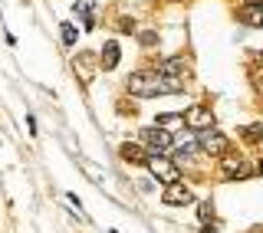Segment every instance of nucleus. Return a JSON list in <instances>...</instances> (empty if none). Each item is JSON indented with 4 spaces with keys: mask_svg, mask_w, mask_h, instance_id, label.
<instances>
[{
    "mask_svg": "<svg viewBox=\"0 0 263 233\" xmlns=\"http://www.w3.org/2000/svg\"><path fill=\"white\" fill-rule=\"evenodd\" d=\"M125 86H128V92H132V95H142V99H152V95H164V92H168V82L161 79V72H158V69L132 72Z\"/></svg>",
    "mask_w": 263,
    "mask_h": 233,
    "instance_id": "nucleus-1",
    "label": "nucleus"
},
{
    "mask_svg": "<svg viewBox=\"0 0 263 233\" xmlns=\"http://www.w3.org/2000/svg\"><path fill=\"white\" fill-rule=\"evenodd\" d=\"M158 72H161V79L168 82V92H181V89H184V82L191 79V66H187L184 60H178V56L161 60L158 63Z\"/></svg>",
    "mask_w": 263,
    "mask_h": 233,
    "instance_id": "nucleus-2",
    "label": "nucleus"
},
{
    "mask_svg": "<svg viewBox=\"0 0 263 233\" xmlns=\"http://www.w3.org/2000/svg\"><path fill=\"white\" fill-rule=\"evenodd\" d=\"M197 145H201V151H208L211 158H224L230 151V141L224 131H217V128H204V131H197Z\"/></svg>",
    "mask_w": 263,
    "mask_h": 233,
    "instance_id": "nucleus-3",
    "label": "nucleus"
},
{
    "mask_svg": "<svg viewBox=\"0 0 263 233\" xmlns=\"http://www.w3.org/2000/svg\"><path fill=\"white\" fill-rule=\"evenodd\" d=\"M148 171H152L161 184H178V181H181L178 164L168 161V158H161V154H148Z\"/></svg>",
    "mask_w": 263,
    "mask_h": 233,
    "instance_id": "nucleus-4",
    "label": "nucleus"
},
{
    "mask_svg": "<svg viewBox=\"0 0 263 233\" xmlns=\"http://www.w3.org/2000/svg\"><path fill=\"white\" fill-rule=\"evenodd\" d=\"M220 171H224V178H230V181H243V178L253 174L250 161H247L243 154H230V151L220 158Z\"/></svg>",
    "mask_w": 263,
    "mask_h": 233,
    "instance_id": "nucleus-5",
    "label": "nucleus"
},
{
    "mask_svg": "<svg viewBox=\"0 0 263 233\" xmlns=\"http://www.w3.org/2000/svg\"><path fill=\"white\" fill-rule=\"evenodd\" d=\"M142 141L148 148H152V154H161L168 151L171 145H175V138H171V131H164V125H152V128H142Z\"/></svg>",
    "mask_w": 263,
    "mask_h": 233,
    "instance_id": "nucleus-6",
    "label": "nucleus"
},
{
    "mask_svg": "<svg viewBox=\"0 0 263 233\" xmlns=\"http://www.w3.org/2000/svg\"><path fill=\"white\" fill-rule=\"evenodd\" d=\"M184 125L191 131H204V128H214V112L208 105H191V109L184 112Z\"/></svg>",
    "mask_w": 263,
    "mask_h": 233,
    "instance_id": "nucleus-7",
    "label": "nucleus"
},
{
    "mask_svg": "<svg viewBox=\"0 0 263 233\" xmlns=\"http://www.w3.org/2000/svg\"><path fill=\"white\" fill-rule=\"evenodd\" d=\"M237 20L243 27H263V0H247L240 10H237Z\"/></svg>",
    "mask_w": 263,
    "mask_h": 233,
    "instance_id": "nucleus-8",
    "label": "nucleus"
},
{
    "mask_svg": "<svg viewBox=\"0 0 263 233\" xmlns=\"http://www.w3.org/2000/svg\"><path fill=\"white\" fill-rule=\"evenodd\" d=\"M161 201L168 204V207H184V204L194 201V194H191V187H184V184L178 181V184H168V187H164Z\"/></svg>",
    "mask_w": 263,
    "mask_h": 233,
    "instance_id": "nucleus-9",
    "label": "nucleus"
},
{
    "mask_svg": "<svg viewBox=\"0 0 263 233\" xmlns=\"http://www.w3.org/2000/svg\"><path fill=\"white\" fill-rule=\"evenodd\" d=\"M122 161H128V164H148V154L142 151V145L125 141V145H122Z\"/></svg>",
    "mask_w": 263,
    "mask_h": 233,
    "instance_id": "nucleus-10",
    "label": "nucleus"
},
{
    "mask_svg": "<svg viewBox=\"0 0 263 233\" xmlns=\"http://www.w3.org/2000/svg\"><path fill=\"white\" fill-rule=\"evenodd\" d=\"M115 66H119V43L109 40L102 49V69H115Z\"/></svg>",
    "mask_w": 263,
    "mask_h": 233,
    "instance_id": "nucleus-11",
    "label": "nucleus"
},
{
    "mask_svg": "<svg viewBox=\"0 0 263 233\" xmlns=\"http://www.w3.org/2000/svg\"><path fill=\"white\" fill-rule=\"evenodd\" d=\"M197 148H201L197 141H187V145H178V148H175V158H191V154L197 151Z\"/></svg>",
    "mask_w": 263,
    "mask_h": 233,
    "instance_id": "nucleus-12",
    "label": "nucleus"
},
{
    "mask_svg": "<svg viewBox=\"0 0 263 233\" xmlns=\"http://www.w3.org/2000/svg\"><path fill=\"white\" fill-rule=\"evenodd\" d=\"M197 217H201L204 223H208V220H214V204H211V201H204L201 207H197Z\"/></svg>",
    "mask_w": 263,
    "mask_h": 233,
    "instance_id": "nucleus-13",
    "label": "nucleus"
},
{
    "mask_svg": "<svg viewBox=\"0 0 263 233\" xmlns=\"http://www.w3.org/2000/svg\"><path fill=\"white\" fill-rule=\"evenodd\" d=\"M243 138L247 141H260L263 138V125H250V128H243Z\"/></svg>",
    "mask_w": 263,
    "mask_h": 233,
    "instance_id": "nucleus-14",
    "label": "nucleus"
},
{
    "mask_svg": "<svg viewBox=\"0 0 263 233\" xmlns=\"http://www.w3.org/2000/svg\"><path fill=\"white\" fill-rule=\"evenodd\" d=\"M138 40H142V46H155V43H158V33H155V30H142Z\"/></svg>",
    "mask_w": 263,
    "mask_h": 233,
    "instance_id": "nucleus-15",
    "label": "nucleus"
},
{
    "mask_svg": "<svg viewBox=\"0 0 263 233\" xmlns=\"http://www.w3.org/2000/svg\"><path fill=\"white\" fill-rule=\"evenodd\" d=\"M63 43H76V27H72V23H63Z\"/></svg>",
    "mask_w": 263,
    "mask_h": 233,
    "instance_id": "nucleus-16",
    "label": "nucleus"
},
{
    "mask_svg": "<svg viewBox=\"0 0 263 233\" xmlns=\"http://www.w3.org/2000/svg\"><path fill=\"white\" fill-rule=\"evenodd\" d=\"M253 82H257V89H263V66L253 69Z\"/></svg>",
    "mask_w": 263,
    "mask_h": 233,
    "instance_id": "nucleus-17",
    "label": "nucleus"
},
{
    "mask_svg": "<svg viewBox=\"0 0 263 233\" xmlns=\"http://www.w3.org/2000/svg\"><path fill=\"white\" fill-rule=\"evenodd\" d=\"M119 30H122V33H132V30H135V23H132V20H122Z\"/></svg>",
    "mask_w": 263,
    "mask_h": 233,
    "instance_id": "nucleus-18",
    "label": "nucleus"
},
{
    "mask_svg": "<svg viewBox=\"0 0 263 233\" xmlns=\"http://www.w3.org/2000/svg\"><path fill=\"white\" fill-rule=\"evenodd\" d=\"M201 233H217V230H214V223H211V227H204V230H201Z\"/></svg>",
    "mask_w": 263,
    "mask_h": 233,
    "instance_id": "nucleus-19",
    "label": "nucleus"
},
{
    "mask_svg": "<svg viewBox=\"0 0 263 233\" xmlns=\"http://www.w3.org/2000/svg\"><path fill=\"white\" fill-rule=\"evenodd\" d=\"M260 174H263V161H260Z\"/></svg>",
    "mask_w": 263,
    "mask_h": 233,
    "instance_id": "nucleus-20",
    "label": "nucleus"
}]
</instances>
